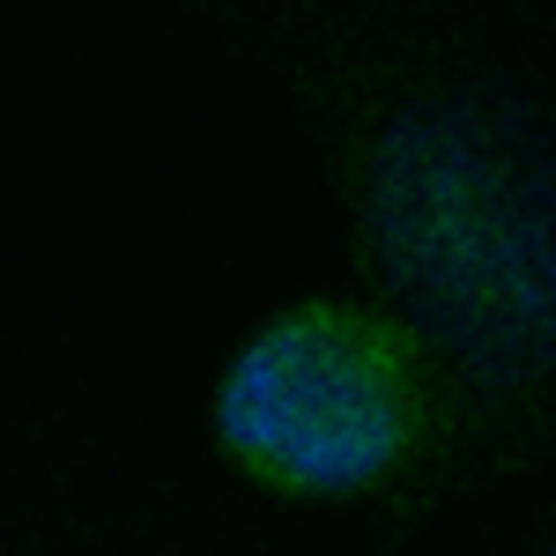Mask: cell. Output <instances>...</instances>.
<instances>
[{
  "instance_id": "cell-3",
  "label": "cell",
  "mask_w": 556,
  "mask_h": 556,
  "mask_svg": "<svg viewBox=\"0 0 556 556\" xmlns=\"http://www.w3.org/2000/svg\"><path fill=\"white\" fill-rule=\"evenodd\" d=\"M0 556H253L245 519L134 430L0 416Z\"/></svg>"
},
{
  "instance_id": "cell-1",
  "label": "cell",
  "mask_w": 556,
  "mask_h": 556,
  "mask_svg": "<svg viewBox=\"0 0 556 556\" xmlns=\"http://www.w3.org/2000/svg\"><path fill=\"white\" fill-rule=\"evenodd\" d=\"M275 83L364 298L445 371L438 513L556 460L549 0H164Z\"/></svg>"
},
{
  "instance_id": "cell-4",
  "label": "cell",
  "mask_w": 556,
  "mask_h": 556,
  "mask_svg": "<svg viewBox=\"0 0 556 556\" xmlns=\"http://www.w3.org/2000/svg\"><path fill=\"white\" fill-rule=\"evenodd\" d=\"M527 556H556V534H549V542H542V549H527Z\"/></svg>"
},
{
  "instance_id": "cell-2",
  "label": "cell",
  "mask_w": 556,
  "mask_h": 556,
  "mask_svg": "<svg viewBox=\"0 0 556 556\" xmlns=\"http://www.w3.org/2000/svg\"><path fill=\"white\" fill-rule=\"evenodd\" d=\"M201 438L245 497L290 513L371 505L364 556H401L438 519L453 401L401 312L304 290L223 349L201 393Z\"/></svg>"
}]
</instances>
